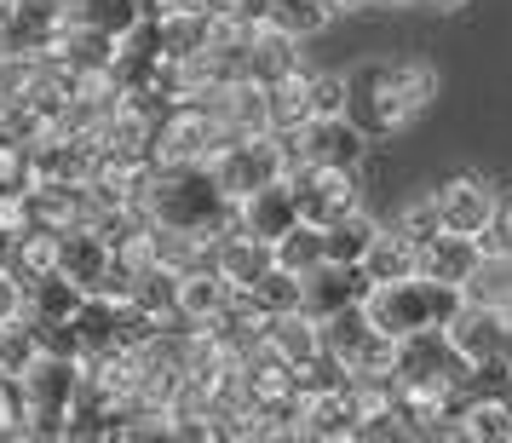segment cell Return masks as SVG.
Wrapping results in <instances>:
<instances>
[{"label":"cell","instance_id":"cell-1","mask_svg":"<svg viewBox=\"0 0 512 443\" xmlns=\"http://www.w3.org/2000/svg\"><path fill=\"white\" fill-rule=\"evenodd\" d=\"M346 81H351V121L369 139L409 133L426 116V104L438 98V70L426 58H369Z\"/></svg>","mask_w":512,"mask_h":443},{"label":"cell","instance_id":"cell-2","mask_svg":"<svg viewBox=\"0 0 512 443\" xmlns=\"http://www.w3.org/2000/svg\"><path fill=\"white\" fill-rule=\"evenodd\" d=\"M144 219L150 225H167V231H190L213 242L236 225V196L219 190L208 162L196 167H156L150 185H144Z\"/></svg>","mask_w":512,"mask_h":443},{"label":"cell","instance_id":"cell-3","mask_svg":"<svg viewBox=\"0 0 512 443\" xmlns=\"http://www.w3.org/2000/svg\"><path fill=\"white\" fill-rule=\"evenodd\" d=\"M363 311H369L374 328H386L392 340H409V334H426V328L449 323V317L461 311V288L409 271V277H397V282H374Z\"/></svg>","mask_w":512,"mask_h":443},{"label":"cell","instance_id":"cell-4","mask_svg":"<svg viewBox=\"0 0 512 443\" xmlns=\"http://www.w3.org/2000/svg\"><path fill=\"white\" fill-rule=\"evenodd\" d=\"M323 351L340 357V369L351 380H392L397 374V340L386 328H374V317L363 305H346V311H334L323 317Z\"/></svg>","mask_w":512,"mask_h":443},{"label":"cell","instance_id":"cell-5","mask_svg":"<svg viewBox=\"0 0 512 443\" xmlns=\"http://www.w3.org/2000/svg\"><path fill=\"white\" fill-rule=\"evenodd\" d=\"M219 144H225L219 116L202 98H179L150 127V167H196V162H208Z\"/></svg>","mask_w":512,"mask_h":443},{"label":"cell","instance_id":"cell-6","mask_svg":"<svg viewBox=\"0 0 512 443\" xmlns=\"http://www.w3.org/2000/svg\"><path fill=\"white\" fill-rule=\"evenodd\" d=\"M81 369H87L81 357L41 346V357L18 374V380H24V403H29V438H64V420H70Z\"/></svg>","mask_w":512,"mask_h":443},{"label":"cell","instance_id":"cell-7","mask_svg":"<svg viewBox=\"0 0 512 443\" xmlns=\"http://www.w3.org/2000/svg\"><path fill=\"white\" fill-rule=\"evenodd\" d=\"M213 179L225 196H242V190H259L265 179H282V150H277V133L265 127V133H236L225 139L219 150L208 156Z\"/></svg>","mask_w":512,"mask_h":443},{"label":"cell","instance_id":"cell-8","mask_svg":"<svg viewBox=\"0 0 512 443\" xmlns=\"http://www.w3.org/2000/svg\"><path fill=\"white\" fill-rule=\"evenodd\" d=\"M294 144H300L305 167H363L374 139L351 116H305L294 127Z\"/></svg>","mask_w":512,"mask_h":443},{"label":"cell","instance_id":"cell-9","mask_svg":"<svg viewBox=\"0 0 512 443\" xmlns=\"http://www.w3.org/2000/svg\"><path fill=\"white\" fill-rule=\"evenodd\" d=\"M294 196H300L305 225H334L351 208H363L357 167H305V173H294Z\"/></svg>","mask_w":512,"mask_h":443},{"label":"cell","instance_id":"cell-10","mask_svg":"<svg viewBox=\"0 0 512 443\" xmlns=\"http://www.w3.org/2000/svg\"><path fill=\"white\" fill-rule=\"evenodd\" d=\"M236 225L259 242H277L300 225V196H294V179H265L259 190H242L236 196Z\"/></svg>","mask_w":512,"mask_h":443},{"label":"cell","instance_id":"cell-11","mask_svg":"<svg viewBox=\"0 0 512 443\" xmlns=\"http://www.w3.org/2000/svg\"><path fill=\"white\" fill-rule=\"evenodd\" d=\"M432 202H438L443 231H461V236H489L495 231V213H501L495 190H489L478 173H461V179L438 185L432 190Z\"/></svg>","mask_w":512,"mask_h":443},{"label":"cell","instance_id":"cell-12","mask_svg":"<svg viewBox=\"0 0 512 443\" xmlns=\"http://www.w3.org/2000/svg\"><path fill=\"white\" fill-rule=\"evenodd\" d=\"M357 426H363V392H357V380L334 386V392L305 397L300 438H311V443H351L357 438Z\"/></svg>","mask_w":512,"mask_h":443},{"label":"cell","instance_id":"cell-13","mask_svg":"<svg viewBox=\"0 0 512 443\" xmlns=\"http://www.w3.org/2000/svg\"><path fill=\"white\" fill-rule=\"evenodd\" d=\"M501 334H507V311L472 305L466 294H461V311L443 323V340L461 351L472 369H484V363H495V357H501Z\"/></svg>","mask_w":512,"mask_h":443},{"label":"cell","instance_id":"cell-14","mask_svg":"<svg viewBox=\"0 0 512 443\" xmlns=\"http://www.w3.org/2000/svg\"><path fill=\"white\" fill-rule=\"evenodd\" d=\"M305 311L323 323L334 311H346V305H363L369 300V277H363V265H340V259H323L317 271H305Z\"/></svg>","mask_w":512,"mask_h":443},{"label":"cell","instance_id":"cell-15","mask_svg":"<svg viewBox=\"0 0 512 443\" xmlns=\"http://www.w3.org/2000/svg\"><path fill=\"white\" fill-rule=\"evenodd\" d=\"M196 98L219 116L225 139H236V133H265V127H271V121H265V87H259L254 75H236L225 87H202Z\"/></svg>","mask_w":512,"mask_h":443},{"label":"cell","instance_id":"cell-16","mask_svg":"<svg viewBox=\"0 0 512 443\" xmlns=\"http://www.w3.org/2000/svg\"><path fill=\"white\" fill-rule=\"evenodd\" d=\"M110 259H116V248H110V236L98 231V225H70V231H58V277H70L75 288H87L93 294L98 277L110 271Z\"/></svg>","mask_w":512,"mask_h":443},{"label":"cell","instance_id":"cell-17","mask_svg":"<svg viewBox=\"0 0 512 443\" xmlns=\"http://www.w3.org/2000/svg\"><path fill=\"white\" fill-rule=\"evenodd\" d=\"M208 265L231 282V294L236 288H254V282L265 277V265H271V242H259V236H248L242 225H231L225 236L208 242Z\"/></svg>","mask_w":512,"mask_h":443},{"label":"cell","instance_id":"cell-18","mask_svg":"<svg viewBox=\"0 0 512 443\" xmlns=\"http://www.w3.org/2000/svg\"><path fill=\"white\" fill-rule=\"evenodd\" d=\"M259 346L294 369V363H305L311 351L323 346V328H317V317H311L305 305H294V311H271V317H265V334H259Z\"/></svg>","mask_w":512,"mask_h":443},{"label":"cell","instance_id":"cell-19","mask_svg":"<svg viewBox=\"0 0 512 443\" xmlns=\"http://www.w3.org/2000/svg\"><path fill=\"white\" fill-rule=\"evenodd\" d=\"M173 305H179V317H190L196 328H208L225 305H231V282L213 271L208 259L202 265H190V271H179V288H173Z\"/></svg>","mask_w":512,"mask_h":443},{"label":"cell","instance_id":"cell-20","mask_svg":"<svg viewBox=\"0 0 512 443\" xmlns=\"http://www.w3.org/2000/svg\"><path fill=\"white\" fill-rule=\"evenodd\" d=\"M478 259H484V236L438 231L426 248H420V277H438V282H455V288H461Z\"/></svg>","mask_w":512,"mask_h":443},{"label":"cell","instance_id":"cell-21","mask_svg":"<svg viewBox=\"0 0 512 443\" xmlns=\"http://www.w3.org/2000/svg\"><path fill=\"white\" fill-rule=\"evenodd\" d=\"M81 300H87V288H75L70 277H58V271H47V277L24 282V317L35 328H52V323H70L75 311H81Z\"/></svg>","mask_w":512,"mask_h":443},{"label":"cell","instance_id":"cell-22","mask_svg":"<svg viewBox=\"0 0 512 443\" xmlns=\"http://www.w3.org/2000/svg\"><path fill=\"white\" fill-rule=\"evenodd\" d=\"M294 70H300V41L271 24H259L248 35V75H254L259 87H271V81H282V75H294Z\"/></svg>","mask_w":512,"mask_h":443},{"label":"cell","instance_id":"cell-23","mask_svg":"<svg viewBox=\"0 0 512 443\" xmlns=\"http://www.w3.org/2000/svg\"><path fill=\"white\" fill-rule=\"evenodd\" d=\"M409 271H420V248L397 231V225H380L374 242H369V254H363V277H369V288H374V282L409 277Z\"/></svg>","mask_w":512,"mask_h":443},{"label":"cell","instance_id":"cell-24","mask_svg":"<svg viewBox=\"0 0 512 443\" xmlns=\"http://www.w3.org/2000/svg\"><path fill=\"white\" fill-rule=\"evenodd\" d=\"M461 294L489 311H512V254L507 248H484V259L472 265V277L461 282Z\"/></svg>","mask_w":512,"mask_h":443},{"label":"cell","instance_id":"cell-25","mask_svg":"<svg viewBox=\"0 0 512 443\" xmlns=\"http://www.w3.org/2000/svg\"><path fill=\"white\" fill-rule=\"evenodd\" d=\"M213 12L208 6H190V12H162V47L167 58H179V64H190V58H202V52L213 47Z\"/></svg>","mask_w":512,"mask_h":443},{"label":"cell","instance_id":"cell-26","mask_svg":"<svg viewBox=\"0 0 512 443\" xmlns=\"http://www.w3.org/2000/svg\"><path fill=\"white\" fill-rule=\"evenodd\" d=\"M455 438H466V443H512V397H472V403H461Z\"/></svg>","mask_w":512,"mask_h":443},{"label":"cell","instance_id":"cell-27","mask_svg":"<svg viewBox=\"0 0 512 443\" xmlns=\"http://www.w3.org/2000/svg\"><path fill=\"white\" fill-rule=\"evenodd\" d=\"M374 231H380V219H374L369 208H351L346 219H334V225H323L328 259H340V265H363V254H369Z\"/></svg>","mask_w":512,"mask_h":443},{"label":"cell","instance_id":"cell-28","mask_svg":"<svg viewBox=\"0 0 512 443\" xmlns=\"http://www.w3.org/2000/svg\"><path fill=\"white\" fill-rule=\"evenodd\" d=\"M311 116V93H305V70L282 75L265 87V121H271V133H294L300 121Z\"/></svg>","mask_w":512,"mask_h":443},{"label":"cell","instance_id":"cell-29","mask_svg":"<svg viewBox=\"0 0 512 443\" xmlns=\"http://www.w3.org/2000/svg\"><path fill=\"white\" fill-rule=\"evenodd\" d=\"M271 259H277L282 271H294V277H305V271H317L328 259V242H323V225H294L288 236H277L271 242Z\"/></svg>","mask_w":512,"mask_h":443},{"label":"cell","instance_id":"cell-30","mask_svg":"<svg viewBox=\"0 0 512 443\" xmlns=\"http://www.w3.org/2000/svg\"><path fill=\"white\" fill-rule=\"evenodd\" d=\"M70 18L116 41V35H127L144 18V0H70Z\"/></svg>","mask_w":512,"mask_h":443},{"label":"cell","instance_id":"cell-31","mask_svg":"<svg viewBox=\"0 0 512 443\" xmlns=\"http://www.w3.org/2000/svg\"><path fill=\"white\" fill-rule=\"evenodd\" d=\"M265 24L282 29V35H294V41H311V35H323L334 24V6L328 0H271V18Z\"/></svg>","mask_w":512,"mask_h":443},{"label":"cell","instance_id":"cell-32","mask_svg":"<svg viewBox=\"0 0 512 443\" xmlns=\"http://www.w3.org/2000/svg\"><path fill=\"white\" fill-rule=\"evenodd\" d=\"M35 357H41V328L29 323L24 311H18V317H6V323H0V369L24 374Z\"/></svg>","mask_w":512,"mask_h":443},{"label":"cell","instance_id":"cell-33","mask_svg":"<svg viewBox=\"0 0 512 443\" xmlns=\"http://www.w3.org/2000/svg\"><path fill=\"white\" fill-rule=\"evenodd\" d=\"M248 294H254V300L265 305V311H294V305L305 300V282L294 277V271H282L277 259H271V265H265V277H259L254 288H248Z\"/></svg>","mask_w":512,"mask_h":443},{"label":"cell","instance_id":"cell-34","mask_svg":"<svg viewBox=\"0 0 512 443\" xmlns=\"http://www.w3.org/2000/svg\"><path fill=\"white\" fill-rule=\"evenodd\" d=\"M392 225H397L403 236H409L415 248H426V242H432V236L443 231V219H438V202H432V196H409V202L397 208V219H392Z\"/></svg>","mask_w":512,"mask_h":443},{"label":"cell","instance_id":"cell-35","mask_svg":"<svg viewBox=\"0 0 512 443\" xmlns=\"http://www.w3.org/2000/svg\"><path fill=\"white\" fill-rule=\"evenodd\" d=\"M305 93H311V116H351V81L340 70L305 75Z\"/></svg>","mask_w":512,"mask_h":443},{"label":"cell","instance_id":"cell-36","mask_svg":"<svg viewBox=\"0 0 512 443\" xmlns=\"http://www.w3.org/2000/svg\"><path fill=\"white\" fill-rule=\"evenodd\" d=\"M0 438H29V403H24V380L0 369Z\"/></svg>","mask_w":512,"mask_h":443},{"label":"cell","instance_id":"cell-37","mask_svg":"<svg viewBox=\"0 0 512 443\" xmlns=\"http://www.w3.org/2000/svg\"><path fill=\"white\" fill-rule=\"evenodd\" d=\"M18 311H24V277L0 259V323H6V317H18Z\"/></svg>","mask_w":512,"mask_h":443},{"label":"cell","instance_id":"cell-38","mask_svg":"<svg viewBox=\"0 0 512 443\" xmlns=\"http://www.w3.org/2000/svg\"><path fill=\"white\" fill-rule=\"evenodd\" d=\"M495 231H501V236H495V248H507V254H512V208L495 213Z\"/></svg>","mask_w":512,"mask_h":443},{"label":"cell","instance_id":"cell-39","mask_svg":"<svg viewBox=\"0 0 512 443\" xmlns=\"http://www.w3.org/2000/svg\"><path fill=\"white\" fill-rule=\"evenodd\" d=\"M409 6H426V12H461L466 0H409Z\"/></svg>","mask_w":512,"mask_h":443},{"label":"cell","instance_id":"cell-40","mask_svg":"<svg viewBox=\"0 0 512 443\" xmlns=\"http://www.w3.org/2000/svg\"><path fill=\"white\" fill-rule=\"evenodd\" d=\"M328 6H334V12H351V6H369V0H328Z\"/></svg>","mask_w":512,"mask_h":443},{"label":"cell","instance_id":"cell-41","mask_svg":"<svg viewBox=\"0 0 512 443\" xmlns=\"http://www.w3.org/2000/svg\"><path fill=\"white\" fill-rule=\"evenodd\" d=\"M202 6H208V12H225V6H236V0H202Z\"/></svg>","mask_w":512,"mask_h":443},{"label":"cell","instance_id":"cell-42","mask_svg":"<svg viewBox=\"0 0 512 443\" xmlns=\"http://www.w3.org/2000/svg\"><path fill=\"white\" fill-rule=\"evenodd\" d=\"M374 6H409V0H374Z\"/></svg>","mask_w":512,"mask_h":443}]
</instances>
